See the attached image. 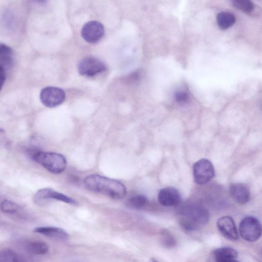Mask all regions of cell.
<instances>
[{
    "label": "cell",
    "instance_id": "obj_1",
    "mask_svg": "<svg viewBox=\"0 0 262 262\" xmlns=\"http://www.w3.org/2000/svg\"><path fill=\"white\" fill-rule=\"evenodd\" d=\"M85 187L89 190L105 194L114 199H121L126 194L125 186L120 182L97 174L85 178Z\"/></svg>",
    "mask_w": 262,
    "mask_h": 262
},
{
    "label": "cell",
    "instance_id": "obj_2",
    "mask_svg": "<svg viewBox=\"0 0 262 262\" xmlns=\"http://www.w3.org/2000/svg\"><path fill=\"white\" fill-rule=\"evenodd\" d=\"M179 222L185 230L192 231L199 227L206 225L209 219V214L205 208L195 205L182 207L179 211Z\"/></svg>",
    "mask_w": 262,
    "mask_h": 262
},
{
    "label": "cell",
    "instance_id": "obj_3",
    "mask_svg": "<svg viewBox=\"0 0 262 262\" xmlns=\"http://www.w3.org/2000/svg\"><path fill=\"white\" fill-rule=\"evenodd\" d=\"M32 158L34 161L52 173H60L65 170L67 166L66 158L58 153L37 151L33 153Z\"/></svg>",
    "mask_w": 262,
    "mask_h": 262
},
{
    "label": "cell",
    "instance_id": "obj_4",
    "mask_svg": "<svg viewBox=\"0 0 262 262\" xmlns=\"http://www.w3.org/2000/svg\"><path fill=\"white\" fill-rule=\"evenodd\" d=\"M239 230L241 236L245 240L253 242L260 238L262 234V226L254 217L247 216L240 223Z\"/></svg>",
    "mask_w": 262,
    "mask_h": 262
},
{
    "label": "cell",
    "instance_id": "obj_5",
    "mask_svg": "<svg viewBox=\"0 0 262 262\" xmlns=\"http://www.w3.org/2000/svg\"><path fill=\"white\" fill-rule=\"evenodd\" d=\"M194 180L198 184H204L212 179L215 174L212 163L208 159H201L193 166Z\"/></svg>",
    "mask_w": 262,
    "mask_h": 262
},
{
    "label": "cell",
    "instance_id": "obj_6",
    "mask_svg": "<svg viewBox=\"0 0 262 262\" xmlns=\"http://www.w3.org/2000/svg\"><path fill=\"white\" fill-rule=\"evenodd\" d=\"M77 69L80 75L91 77L104 71L106 66L99 59L93 56H86L79 62Z\"/></svg>",
    "mask_w": 262,
    "mask_h": 262
},
{
    "label": "cell",
    "instance_id": "obj_7",
    "mask_svg": "<svg viewBox=\"0 0 262 262\" xmlns=\"http://www.w3.org/2000/svg\"><path fill=\"white\" fill-rule=\"evenodd\" d=\"M65 96L62 89L54 86L44 88L40 93L41 102L49 107H54L61 104L65 99Z\"/></svg>",
    "mask_w": 262,
    "mask_h": 262
},
{
    "label": "cell",
    "instance_id": "obj_8",
    "mask_svg": "<svg viewBox=\"0 0 262 262\" xmlns=\"http://www.w3.org/2000/svg\"><path fill=\"white\" fill-rule=\"evenodd\" d=\"M104 34L103 25L97 21L92 20L85 23L81 30V36L86 41L95 43L99 41Z\"/></svg>",
    "mask_w": 262,
    "mask_h": 262
},
{
    "label": "cell",
    "instance_id": "obj_9",
    "mask_svg": "<svg viewBox=\"0 0 262 262\" xmlns=\"http://www.w3.org/2000/svg\"><path fill=\"white\" fill-rule=\"evenodd\" d=\"M51 199L60 201L74 205L77 204V202L73 199L49 188H45L38 190L34 196V201L37 203Z\"/></svg>",
    "mask_w": 262,
    "mask_h": 262
},
{
    "label": "cell",
    "instance_id": "obj_10",
    "mask_svg": "<svg viewBox=\"0 0 262 262\" xmlns=\"http://www.w3.org/2000/svg\"><path fill=\"white\" fill-rule=\"evenodd\" d=\"M158 200L163 206H174L178 205L182 200L181 195L178 190L173 187L162 188L158 193Z\"/></svg>",
    "mask_w": 262,
    "mask_h": 262
},
{
    "label": "cell",
    "instance_id": "obj_11",
    "mask_svg": "<svg viewBox=\"0 0 262 262\" xmlns=\"http://www.w3.org/2000/svg\"><path fill=\"white\" fill-rule=\"evenodd\" d=\"M217 227L225 238L231 241L238 239L236 228L231 217L224 216L220 217L217 221Z\"/></svg>",
    "mask_w": 262,
    "mask_h": 262
},
{
    "label": "cell",
    "instance_id": "obj_12",
    "mask_svg": "<svg viewBox=\"0 0 262 262\" xmlns=\"http://www.w3.org/2000/svg\"><path fill=\"white\" fill-rule=\"evenodd\" d=\"M13 63V57L12 49L5 44H1L0 47V65L2 85L5 82L6 72L12 67Z\"/></svg>",
    "mask_w": 262,
    "mask_h": 262
},
{
    "label": "cell",
    "instance_id": "obj_13",
    "mask_svg": "<svg viewBox=\"0 0 262 262\" xmlns=\"http://www.w3.org/2000/svg\"><path fill=\"white\" fill-rule=\"evenodd\" d=\"M229 191L232 199L238 204H246L250 199L249 189L244 183H236L231 184Z\"/></svg>",
    "mask_w": 262,
    "mask_h": 262
},
{
    "label": "cell",
    "instance_id": "obj_14",
    "mask_svg": "<svg viewBox=\"0 0 262 262\" xmlns=\"http://www.w3.org/2000/svg\"><path fill=\"white\" fill-rule=\"evenodd\" d=\"M33 231L51 238L67 240L69 238L68 233L63 229L56 227H38L34 228Z\"/></svg>",
    "mask_w": 262,
    "mask_h": 262
},
{
    "label": "cell",
    "instance_id": "obj_15",
    "mask_svg": "<svg viewBox=\"0 0 262 262\" xmlns=\"http://www.w3.org/2000/svg\"><path fill=\"white\" fill-rule=\"evenodd\" d=\"M238 253L231 247H222L213 251L215 262H227L230 260L236 259Z\"/></svg>",
    "mask_w": 262,
    "mask_h": 262
},
{
    "label": "cell",
    "instance_id": "obj_16",
    "mask_svg": "<svg viewBox=\"0 0 262 262\" xmlns=\"http://www.w3.org/2000/svg\"><path fill=\"white\" fill-rule=\"evenodd\" d=\"M216 21L219 27L223 30L232 27L236 21L234 14L229 12H221L216 16Z\"/></svg>",
    "mask_w": 262,
    "mask_h": 262
},
{
    "label": "cell",
    "instance_id": "obj_17",
    "mask_svg": "<svg viewBox=\"0 0 262 262\" xmlns=\"http://www.w3.org/2000/svg\"><path fill=\"white\" fill-rule=\"evenodd\" d=\"M27 250L30 253L37 255L45 254L49 251L48 244L41 241H34L28 243Z\"/></svg>",
    "mask_w": 262,
    "mask_h": 262
},
{
    "label": "cell",
    "instance_id": "obj_18",
    "mask_svg": "<svg viewBox=\"0 0 262 262\" xmlns=\"http://www.w3.org/2000/svg\"><path fill=\"white\" fill-rule=\"evenodd\" d=\"M232 4L236 9L248 14L252 13L255 9L254 4L248 0H233Z\"/></svg>",
    "mask_w": 262,
    "mask_h": 262
},
{
    "label": "cell",
    "instance_id": "obj_19",
    "mask_svg": "<svg viewBox=\"0 0 262 262\" xmlns=\"http://www.w3.org/2000/svg\"><path fill=\"white\" fill-rule=\"evenodd\" d=\"M147 203V198L143 195H137L128 199L126 205L133 209H140Z\"/></svg>",
    "mask_w": 262,
    "mask_h": 262
},
{
    "label": "cell",
    "instance_id": "obj_20",
    "mask_svg": "<svg viewBox=\"0 0 262 262\" xmlns=\"http://www.w3.org/2000/svg\"><path fill=\"white\" fill-rule=\"evenodd\" d=\"M0 262H19L18 257L12 249H4L0 252Z\"/></svg>",
    "mask_w": 262,
    "mask_h": 262
},
{
    "label": "cell",
    "instance_id": "obj_21",
    "mask_svg": "<svg viewBox=\"0 0 262 262\" xmlns=\"http://www.w3.org/2000/svg\"><path fill=\"white\" fill-rule=\"evenodd\" d=\"M18 208L17 204L9 200H4L1 204V210L5 213H15L18 210Z\"/></svg>",
    "mask_w": 262,
    "mask_h": 262
},
{
    "label": "cell",
    "instance_id": "obj_22",
    "mask_svg": "<svg viewBox=\"0 0 262 262\" xmlns=\"http://www.w3.org/2000/svg\"><path fill=\"white\" fill-rule=\"evenodd\" d=\"M174 97L175 100L180 104L186 103L189 100V95L185 91H180L176 92Z\"/></svg>",
    "mask_w": 262,
    "mask_h": 262
},
{
    "label": "cell",
    "instance_id": "obj_23",
    "mask_svg": "<svg viewBox=\"0 0 262 262\" xmlns=\"http://www.w3.org/2000/svg\"><path fill=\"white\" fill-rule=\"evenodd\" d=\"M164 241L166 245L170 246L174 245V241L170 234L165 232L164 236Z\"/></svg>",
    "mask_w": 262,
    "mask_h": 262
},
{
    "label": "cell",
    "instance_id": "obj_24",
    "mask_svg": "<svg viewBox=\"0 0 262 262\" xmlns=\"http://www.w3.org/2000/svg\"><path fill=\"white\" fill-rule=\"evenodd\" d=\"M227 262H239V261L238 260H237L236 259H233L230 260Z\"/></svg>",
    "mask_w": 262,
    "mask_h": 262
},
{
    "label": "cell",
    "instance_id": "obj_25",
    "mask_svg": "<svg viewBox=\"0 0 262 262\" xmlns=\"http://www.w3.org/2000/svg\"><path fill=\"white\" fill-rule=\"evenodd\" d=\"M151 262H158V261L157 260H156L155 259L152 258L151 259Z\"/></svg>",
    "mask_w": 262,
    "mask_h": 262
}]
</instances>
